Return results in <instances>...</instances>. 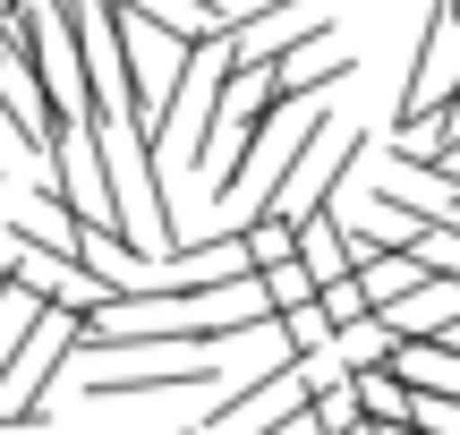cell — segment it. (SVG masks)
<instances>
[{
	"label": "cell",
	"instance_id": "cell-8",
	"mask_svg": "<svg viewBox=\"0 0 460 435\" xmlns=\"http://www.w3.org/2000/svg\"><path fill=\"white\" fill-rule=\"evenodd\" d=\"M256 282V299H264V316H281V307H298V299H315V282H307V265L298 256H273V265H256L247 273Z\"/></svg>",
	"mask_w": 460,
	"mask_h": 435
},
{
	"label": "cell",
	"instance_id": "cell-14",
	"mask_svg": "<svg viewBox=\"0 0 460 435\" xmlns=\"http://www.w3.org/2000/svg\"><path fill=\"white\" fill-rule=\"evenodd\" d=\"M367 435H410V427H367Z\"/></svg>",
	"mask_w": 460,
	"mask_h": 435
},
{
	"label": "cell",
	"instance_id": "cell-3",
	"mask_svg": "<svg viewBox=\"0 0 460 435\" xmlns=\"http://www.w3.org/2000/svg\"><path fill=\"white\" fill-rule=\"evenodd\" d=\"M444 102H460V68H452V9L435 0L427 34H418V68H410V85H401V102H393V129H401V120L444 111Z\"/></svg>",
	"mask_w": 460,
	"mask_h": 435
},
{
	"label": "cell",
	"instance_id": "cell-1",
	"mask_svg": "<svg viewBox=\"0 0 460 435\" xmlns=\"http://www.w3.org/2000/svg\"><path fill=\"white\" fill-rule=\"evenodd\" d=\"M214 385V359L197 351H163V342H128V351H111L102 368H85L77 402L102 410V402H188V393Z\"/></svg>",
	"mask_w": 460,
	"mask_h": 435
},
{
	"label": "cell",
	"instance_id": "cell-10",
	"mask_svg": "<svg viewBox=\"0 0 460 435\" xmlns=\"http://www.w3.org/2000/svg\"><path fill=\"white\" fill-rule=\"evenodd\" d=\"M239 248H247V273L273 265V256H290V222H281V214H256V222L239 231Z\"/></svg>",
	"mask_w": 460,
	"mask_h": 435
},
{
	"label": "cell",
	"instance_id": "cell-7",
	"mask_svg": "<svg viewBox=\"0 0 460 435\" xmlns=\"http://www.w3.org/2000/svg\"><path fill=\"white\" fill-rule=\"evenodd\" d=\"M349 402H358L367 427H401L410 419V385H401L393 368H349Z\"/></svg>",
	"mask_w": 460,
	"mask_h": 435
},
{
	"label": "cell",
	"instance_id": "cell-2",
	"mask_svg": "<svg viewBox=\"0 0 460 435\" xmlns=\"http://www.w3.org/2000/svg\"><path fill=\"white\" fill-rule=\"evenodd\" d=\"M77 307H51V299H34V316H26V333L9 342V359H0V410H34V402H51V376L68 368V351H77Z\"/></svg>",
	"mask_w": 460,
	"mask_h": 435
},
{
	"label": "cell",
	"instance_id": "cell-4",
	"mask_svg": "<svg viewBox=\"0 0 460 435\" xmlns=\"http://www.w3.org/2000/svg\"><path fill=\"white\" fill-rule=\"evenodd\" d=\"M384 368L410 393H460V324H444V333H393Z\"/></svg>",
	"mask_w": 460,
	"mask_h": 435
},
{
	"label": "cell",
	"instance_id": "cell-11",
	"mask_svg": "<svg viewBox=\"0 0 460 435\" xmlns=\"http://www.w3.org/2000/svg\"><path fill=\"white\" fill-rule=\"evenodd\" d=\"M26 316H34V290H17L9 273H0V359H9V342L26 333Z\"/></svg>",
	"mask_w": 460,
	"mask_h": 435
},
{
	"label": "cell",
	"instance_id": "cell-12",
	"mask_svg": "<svg viewBox=\"0 0 460 435\" xmlns=\"http://www.w3.org/2000/svg\"><path fill=\"white\" fill-rule=\"evenodd\" d=\"M51 427V402H34V410H0V435H43Z\"/></svg>",
	"mask_w": 460,
	"mask_h": 435
},
{
	"label": "cell",
	"instance_id": "cell-13",
	"mask_svg": "<svg viewBox=\"0 0 460 435\" xmlns=\"http://www.w3.org/2000/svg\"><path fill=\"white\" fill-rule=\"evenodd\" d=\"M9 17H17V0H0V26H9Z\"/></svg>",
	"mask_w": 460,
	"mask_h": 435
},
{
	"label": "cell",
	"instance_id": "cell-5",
	"mask_svg": "<svg viewBox=\"0 0 460 435\" xmlns=\"http://www.w3.org/2000/svg\"><path fill=\"white\" fill-rule=\"evenodd\" d=\"M376 316L393 324V333H444V324H460V273H427L418 290H401Z\"/></svg>",
	"mask_w": 460,
	"mask_h": 435
},
{
	"label": "cell",
	"instance_id": "cell-9",
	"mask_svg": "<svg viewBox=\"0 0 460 435\" xmlns=\"http://www.w3.org/2000/svg\"><path fill=\"white\" fill-rule=\"evenodd\" d=\"M410 435H460V393H410Z\"/></svg>",
	"mask_w": 460,
	"mask_h": 435
},
{
	"label": "cell",
	"instance_id": "cell-15",
	"mask_svg": "<svg viewBox=\"0 0 460 435\" xmlns=\"http://www.w3.org/2000/svg\"><path fill=\"white\" fill-rule=\"evenodd\" d=\"M349 435H367V427H349Z\"/></svg>",
	"mask_w": 460,
	"mask_h": 435
},
{
	"label": "cell",
	"instance_id": "cell-6",
	"mask_svg": "<svg viewBox=\"0 0 460 435\" xmlns=\"http://www.w3.org/2000/svg\"><path fill=\"white\" fill-rule=\"evenodd\" d=\"M119 9H128V17H146V26L154 34H171V43H214V34H222V9H214V0H119Z\"/></svg>",
	"mask_w": 460,
	"mask_h": 435
}]
</instances>
